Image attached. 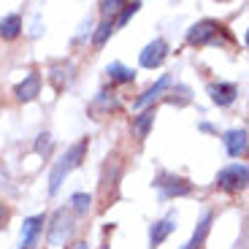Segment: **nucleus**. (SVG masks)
<instances>
[{
  "label": "nucleus",
  "instance_id": "nucleus-19",
  "mask_svg": "<svg viewBox=\"0 0 249 249\" xmlns=\"http://www.w3.org/2000/svg\"><path fill=\"white\" fill-rule=\"evenodd\" d=\"M71 203H73V209H76L79 214H87L89 206H92V198H89L87 193H76L73 198H71Z\"/></svg>",
  "mask_w": 249,
  "mask_h": 249
},
{
  "label": "nucleus",
  "instance_id": "nucleus-23",
  "mask_svg": "<svg viewBox=\"0 0 249 249\" xmlns=\"http://www.w3.org/2000/svg\"><path fill=\"white\" fill-rule=\"evenodd\" d=\"M138 8H141V3H127V6H124V11H122V17H119V25H124V22H127V19L138 11Z\"/></svg>",
  "mask_w": 249,
  "mask_h": 249
},
{
  "label": "nucleus",
  "instance_id": "nucleus-25",
  "mask_svg": "<svg viewBox=\"0 0 249 249\" xmlns=\"http://www.w3.org/2000/svg\"><path fill=\"white\" fill-rule=\"evenodd\" d=\"M6 217H8V212H6V206L0 203V228H3V225H6Z\"/></svg>",
  "mask_w": 249,
  "mask_h": 249
},
{
  "label": "nucleus",
  "instance_id": "nucleus-6",
  "mask_svg": "<svg viewBox=\"0 0 249 249\" xmlns=\"http://www.w3.org/2000/svg\"><path fill=\"white\" fill-rule=\"evenodd\" d=\"M157 187H160V193L165 195V198H174V195H187L193 187H190V181L179 179V176H171V174H160L155 181Z\"/></svg>",
  "mask_w": 249,
  "mask_h": 249
},
{
  "label": "nucleus",
  "instance_id": "nucleus-21",
  "mask_svg": "<svg viewBox=\"0 0 249 249\" xmlns=\"http://www.w3.org/2000/svg\"><path fill=\"white\" fill-rule=\"evenodd\" d=\"M36 152H38V155H49V152H52V136H49V133H41V136H38Z\"/></svg>",
  "mask_w": 249,
  "mask_h": 249
},
{
  "label": "nucleus",
  "instance_id": "nucleus-11",
  "mask_svg": "<svg viewBox=\"0 0 249 249\" xmlns=\"http://www.w3.org/2000/svg\"><path fill=\"white\" fill-rule=\"evenodd\" d=\"M168 84H171V76H160V79L155 81V84H152L149 89H146V92L141 95V98L136 100V108H143V106H149L152 100H157L160 98L162 92H165V89H168Z\"/></svg>",
  "mask_w": 249,
  "mask_h": 249
},
{
  "label": "nucleus",
  "instance_id": "nucleus-17",
  "mask_svg": "<svg viewBox=\"0 0 249 249\" xmlns=\"http://www.w3.org/2000/svg\"><path fill=\"white\" fill-rule=\"evenodd\" d=\"M152 122H155V108H146L143 114H138V117H136V124H133V127H136V133L141 138H146V136H149Z\"/></svg>",
  "mask_w": 249,
  "mask_h": 249
},
{
  "label": "nucleus",
  "instance_id": "nucleus-15",
  "mask_svg": "<svg viewBox=\"0 0 249 249\" xmlns=\"http://www.w3.org/2000/svg\"><path fill=\"white\" fill-rule=\"evenodd\" d=\"M209 228H212V214H203V219H200V225L195 228L193 238H190V241H187L181 249H198L200 244H203V238H206V233H209Z\"/></svg>",
  "mask_w": 249,
  "mask_h": 249
},
{
  "label": "nucleus",
  "instance_id": "nucleus-9",
  "mask_svg": "<svg viewBox=\"0 0 249 249\" xmlns=\"http://www.w3.org/2000/svg\"><path fill=\"white\" fill-rule=\"evenodd\" d=\"M174 231H176V214H168L165 219L155 222V225H152V231H149V241H152V247L162 244V241H165V238H168Z\"/></svg>",
  "mask_w": 249,
  "mask_h": 249
},
{
  "label": "nucleus",
  "instance_id": "nucleus-12",
  "mask_svg": "<svg viewBox=\"0 0 249 249\" xmlns=\"http://www.w3.org/2000/svg\"><path fill=\"white\" fill-rule=\"evenodd\" d=\"M38 95H41V79H38L36 73H30L22 84L17 87V98L22 100V103H27V100H36Z\"/></svg>",
  "mask_w": 249,
  "mask_h": 249
},
{
  "label": "nucleus",
  "instance_id": "nucleus-20",
  "mask_svg": "<svg viewBox=\"0 0 249 249\" xmlns=\"http://www.w3.org/2000/svg\"><path fill=\"white\" fill-rule=\"evenodd\" d=\"M111 33H114V22H111V19H103V25H100L98 33H95V46H103Z\"/></svg>",
  "mask_w": 249,
  "mask_h": 249
},
{
  "label": "nucleus",
  "instance_id": "nucleus-7",
  "mask_svg": "<svg viewBox=\"0 0 249 249\" xmlns=\"http://www.w3.org/2000/svg\"><path fill=\"white\" fill-rule=\"evenodd\" d=\"M225 149H228V155L231 157H241V155H247V130L244 127H238V130H228L225 133Z\"/></svg>",
  "mask_w": 249,
  "mask_h": 249
},
{
  "label": "nucleus",
  "instance_id": "nucleus-8",
  "mask_svg": "<svg viewBox=\"0 0 249 249\" xmlns=\"http://www.w3.org/2000/svg\"><path fill=\"white\" fill-rule=\"evenodd\" d=\"M209 95H212V100L217 103V106H231L233 100H236V95H238V87L236 84L219 81V84H209Z\"/></svg>",
  "mask_w": 249,
  "mask_h": 249
},
{
  "label": "nucleus",
  "instance_id": "nucleus-3",
  "mask_svg": "<svg viewBox=\"0 0 249 249\" xmlns=\"http://www.w3.org/2000/svg\"><path fill=\"white\" fill-rule=\"evenodd\" d=\"M247 179H249V171L247 165H228L225 171H219L217 176V187L219 190H225V193H238V190H244L247 187Z\"/></svg>",
  "mask_w": 249,
  "mask_h": 249
},
{
  "label": "nucleus",
  "instance_id": "nucleus-18",
  "mask_svg": "<svg viewBox=\"0 0 249 249\" xmlns=\"http://www.w3.org/2000/svg\"><path fill=\"white\" fill-rule=\"evenodd\" d=\"M114 106H117V100L111 98V92H100L98 100L92 103V111L95 114H106V111H111Z\"/></svg>",
  "mask_w": 249,
  "mask_h": 249
},
{
  "label": "nucleus",
  "instance_id": "nucleus-10",
  "mask_svg": "<svg viewBox=\"0 0 249 249\" xmlns=\"http://www.w3.org/2000/svg\"><path fill=\"white\" fill-rule=\"evenodd\" d=\"M71 79H73V65H68V62H54L49 68V81L54 84V89H65Z\"/></svg>",
  "mask_w": 249,
  "mask_h": 249
},
{
  "label": "nucleus",
  "instance_id": "nucleus-22",
  "mask_svg": "<svg viewBox=\"0 0 249 249\" xmlns=\"http://www.w3.org/2000/svg\"><path fill=\"white\" fill-rule=\"evenodd\" d=\"M119 8H124V3H119V0H114V3H100V14H103V19L114 17Z\"/></svg>",
  "mask_w": 249,
  "mask_h": 249
},
{
  "label": "nucleus",
  "instance_id": "nucleus-2",
  "mask_svg": "<svg viewBox=\"0 0 249 249\" xmlns=\"http://www.w3.org/2000/svg\"><path fill=\"white\" fill-rule=\"evenodd\" d=\"M73 233V217L68 214V209H60V212L52 217V225L46 231V238H49L52 247H62L68 241V236Z\"/></svg>",
  "mask_w": 249,
  "mask_h": 249
},
{
  "label": "nucleus",
  "instance_id": "nucleus-1",
  "mask_svg": "<svg viewBox=\"0 0 249 249\" xmlns=\"http://www.w3.org/2000/svg\"><path fill=\"white\" fill-rule=\"evenodd\" d=\"M84 152H87V141H79V143H73V146H71L60 160H57V165L52 168V174H49V195H54L57 190H60V184L65 181V176H68L73 168H79V165H81Z\"/></svg>",
  "mask_w": 249,
  "mask_h": 249
},
{
  "label": "nucleus",
  "instance_id": "nucleus-14",
  "mask_svg": "<svg viewBox=\"0 0 249 249\" xmlns=\"http://www.w3.org/2000/svg\"><path fill=\"white\" fill-rule=\"evenodd\" d=\"M19 33H22V17L19 14H11V17H6L3 22H0V38H17Z\"/></svg>",
  "mask_w": 249,
  "mask_h": 249
},
{
  "label": "nucleus",
  "instance_id": "nucleus-24",
  "mask_svg": "<svg viewBox=\"0 0 249 249\" xmlns=\"http://www.w3.org/2000/svg\"><path fill=\"white\" fill-rule=\"evenodd\" d=\"M3 187H8V171H6V165L0 162V190H3Z\"/></svg>",
  "mask_w": 249,
  "mask_h": 249
},
{
  "label": "nucleus",
  "instance_id": "nucleus-13",
  "mask_svg": "<svg viewBox=\"0 0 249 249\" xmlns=\"http://www.w3.org/2000/svg\"><path fill=\"white\" fill-rule=\"evenodd\" d=\"M41 228H44V217H27L25 225H22V247L30 249L33 244H36Z\"/></svg>",
  "mask_w": 249,
  "mask_h": 249
},
{
  "label": "nucleus",
  "instance_id": "nucleus-4",
  "mask_svg": "<svg viewBox=\"0 0 249 249\" xmlns=\"http://www.w3.org/2000/svg\"><path fill=\"white\" fill-rule=\"evenodd\" d=\"M219 33H222V25H219V22H214V19H203V22H198V25L190 27L187 41H190L193 46H203V44H209V41H214Z\"/></svg>",
  "mask_w": 249,
  "mask_h": 249
},
{
  "label": "nucleus",
  "instance_id": "nucleus-5",
  "mask_svg": "<svg viewBox=\"0 0 249 249\" xmlns=\"http://www.w3.org/2000/svg\"><path fill=\"white\" fill-rule=\"evenodd\" d=\"M165 57H168V44H165L162 38H155V41L146 44V49L138 54V62H141L143 68H157V65H162Z\"/></svg>",
  "mask_w": 249,
  "mask_h": 249
},
{
  "label": "nucleus",
  "instance_id": "nucleus-16",
  "mask_svg": "<svg viewBox=\"0 0 249 249\" xmlns=\"http://www.w3.org/2000/svg\"><path fill=\"white\" fill-rule=\"evenodd\" d=\"M106 73H108V79H111V81H119V84H127V81L136 79V73H133L130 68H124L122 62H111V65L106 68Z\"/></svg>",
  "mask_w": 249,
  "mask_h": 249
},
{
  "label": "nucleus",
  "instance_id": "nucleus-26",
  "mask_svg": "<svg viewBox=\"0 0 249 249\" xmlns=\"http://www.w3.org/2000/svg\"><path fill=\"white\" fill-rule=\"evenodd\" d=\"M71 249H89V247H87V244H84V241H76V244H73V247H71Z\"/></svg>",
  "mask_w": 249,
  "mask_h": 249
}]
</instances>
